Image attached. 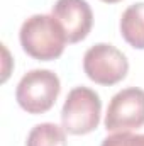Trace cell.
<instances>
[{"mask_svg": "<svg viewBox=\"0 0 144 146\" xmlns=\"http://www.w3.org/2000/svg\"><path fill=\"white\" fill-rule=\"evenodd\" d=\"M19 41L22 49L39 61H53L59 58L68 42L58 19L46 14H36L26 19L19 31Z\"/></svg>", "mask_w": 144, "mask_h": 146, "instance_id": "6da1fadb", "label": "cell"}, {"mask_svg": "<svg viewBox=\"0 0 144 146\" xmlns=\"http://www.w3.org/2000/svg\"><path fill=\"white\" fill-rule=\"evenodd\" d=\"M100 114V95L88 87H75L73 90H70L61 109V124L70 134H88L98 127Z\"/></svg>", "mask_w": 144, "mask_h": 146, "instance_id": "7a4b0ae2", "label": "cell"}, {"mask_svg": "<svg viewBox=\"0 0 144 146\" xmlns=\"http://www.w3.org/2000/svg\"><path fill=\"white\" fill-rule=\"evenodd\" d=\"M61 92L58 75L51 70H31L19 82L15 100L27 114H44L51 109Z\"/></svg>", "mask_w": 144, "mask_h": 146, "instance_id": "3957f363", "label": "cell"}, {"mask_svg": "<svg viewBox=\"0 0 144 146\" xmlns=\"http://www.w3.org/2000/svg\"><path fill=\"white\" fill-rule=\"evenodd\" d=\"M83 72L98 85H115L122 82L129 72L127 56L107 42H98L87 49L83 56Z\"/></svg>", "mask_w": 144, "mask_h": 146, "instance_id": "277c9868", "label": "cell"}, {"mask_svg": "<svg viewBox=\"0 0 144 146\" xmlns=\"http://www.w3.org/2000/svg\"><path fill=\"white\" fill-rule=\"evenodd\" d=\"M105 129L110 133H131L144 126V90L127 87L117 92L107 107Z\"/></svg>", "mask_w": 144, "mask_h": 146, "instance_id": "5b68a950", "label": "cell"}, {"mask_svg": "<svg viewBox=\"0 0 144 146\" xmlns=\"http://www.w3.org/2000/svg\"><path fill=\"white\" fill-rule=\"evenodd\" d=\"M54 19L63 26L68 42H80L90 34L93 12L87 0H58L53 5Z\"/></svg>", "mask_w": 144, "mask_h": 146, "instance_id": "8992f818", "label": "cell"}, {"mask_svg": "<svg viewBox=\"0 0 144 146\" xmlns=\"http://www.w3.org/2000/svg\"><path fill=\"white\" fill-rule=\"evenodd\" d=\"M120 34L129 46L144 49V2L132 3L124 10L120 17Z\"/></svg>", "mask_w": 144, "mask_h": 146, "instance_id": "52a82bcc", "label": "cell"}, {"mask_svg": "<svg viewBox=\"0 0 144 146\" xmlns=\"http://www.w3.org/2000/svg\"><path fill=\"white\" fill-rule=\"evenodd\" d=\"M26 146H68L66 131L54 122L37 124L29 131Z\"/></svg>", "mask_w": 144, "mask_h": 146, "instance_id": "ba28073f", "label": "cell"}, {"mask_svg": "<svg viewBox=\"0 0 144 146\" xmlns=\"http://www.w3.org/2000/svg\"><path fill=\"white\" fill-rule=\"evenodd\" d=\"M100 146H144V134L114 133L112 136H107Z\"/></svg>", "mask_w": 144, "mask_h": 146, "instance_id": "9c48e42d", "label": "cell"}, {"mask_svg": "<svg viewBox=\"0 0 144 146\" xmlns=\"http://www.w3.org/2000/svg\"><path fill=\"white\" fill-rule=\"evenodd\" d=\"M2 49H3V60H5V66H3V76H2V82H5V80L9 78V72H10V70H9V60H10V58H9V51H7V48L3 46Z\"/></svg>", "mask_w": 144, "mask_h": 146, "instance_id": "30bf717a", "label": "cell"}, {"mask_svg": "<svg viewBox=\"0 0 144 146\" xmlns=\"http://www.w3.org/2000/svg\"><path fill=\"white\" fill-rule=\"evenodd\" d=\"M102 2H105V3H117V2H120V0H102Z\"/></svg>", "mask_w": 144, "mask_h": 146, "instance_id": "8fae6325", "label": "cell"}]
</instances>
